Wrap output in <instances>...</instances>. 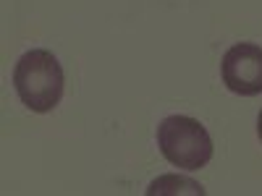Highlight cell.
<instances>
[{"mask_svg":"<svg viewBox=\"0 0 262 196\" xmlns=\"http://www.w3.org/2000/svg\"><path fill=\"white\" fill-rule=\"evenodd\" d=\"M13 86L32 113H50L63 97L66 74L50 50H29L13 68Z\"/></svg>","mask_w":262,"mask_h":196,"instance_id":"1","label":"cell"},{"mask_svg":"<svg viewBox=\"0 0 262 196\" xmlns=\"http://www.w3.org/2000/svg\"><path fill=\"white\" fill-rule=\"evenodd\" d=\"M149 196H155V193H196V196H205V188L200 183H194L189 178H179V176H163L158 178L155 183H152L147 188Z\"/></svg>","mask_w":262,"mask_h":196,"instance_id":"4","label":"cell"},{"mask_svg":"<svg viewBox=\"0 0 262 196\" xmlns=\"http://www.w3.org/2000/svg\"><path fill=\"white\" fill-rule=\"evenodd\" d=\"M223 84L233 94H262V47L254 42H238L228 47L221 63Z\"/></svg>","mask_w":262,"mask_h":196,"instance_id":"3","label":"cell"},{"mask_svg":"<svg viewBox=\"0 0 262 196\" xmlns=\"http://www.w3.org/2000/svg\"><path fill=\"white\" fill-rule=\"evenodd\" d=\"M257 134H259V139H262V110H259V118H257Z\"/></svg>","mask_w":262,"mask_h":196,"instance_id":"5","label":"cell"},{"mask_svg":"<svg viewBox=\"0 0 262 196\" xmlns=\"http://www.w3.org/2000/svg\"><path fill=\"white\" fill-rule=\"evenodd\" d=\"M158 146L163 157L181 170H200L212 160V139L207 128L189 115H168L158 126Z\"/></svg>","mask_w":262,"mask_h":196,"instance_id":"2","label":"cell"}]
</instances>
